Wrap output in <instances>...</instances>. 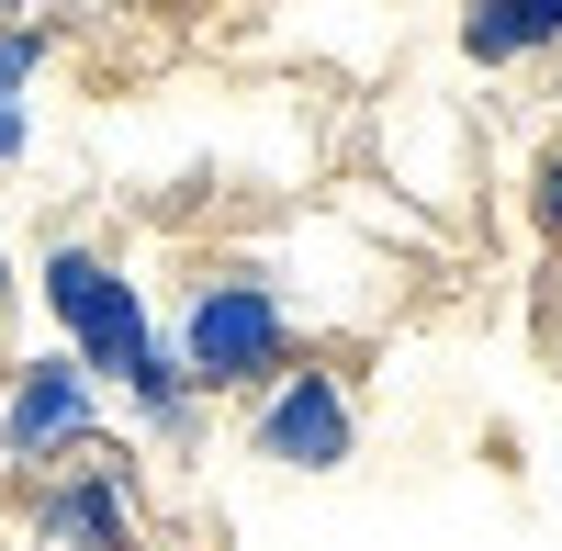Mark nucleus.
I'll use <instances>...</instances> for the list:
<instances>
[{
  "instance_id": "f257e3e1",
  "label": "nucleus",
  "mask_w": 562,
  "mask_h": 551,
  "mask_svg": "<svg viewBox=\"0 0 562 551\" xmlns=\"http://www.w3.org/2000/svg\"><path fill=\"white\" fill-rule=\"evenodd\" d=\"M34 282H45V315L68 327V360H79V372L102 383V394H113V383L135 372V360L158 349V315H147V293H135V270H124L113 248H90V237H57Z\"/></svg>"
},
{
  "instance_id": "f03ea898",
  "label": "nucleus",
  "mask_w": 562,
  "mask_h": 551,
  "mask_svg": "<svg viewBox=\"0 0 562 551\" xmlns=\"http://www.w3.org/2000/svg\"><path fill=\"white\" fill-rule=\"evenodd\" d=\"M180 360H192V383L203 394H259L281 360H304L293 349V304H281L259 270H214V282H192V304H180Z\"/></svg>"
},
{
  "instance_id": "7ed1b4c3",
  "label": "nucleus",
  "mask_w": 562,
  "mask_h": 551,
  "mask_svg": "<svg viewBox=\"0 0 562 551\" xmlns=\"http://www.w3.org/2000/svg\"><path fill=\"white\" fill-rule=\"evenodd\" d=\"M79 450H102V383H90L68 349L12 360V372H0V473L34 484V473L79 462Z\"/></svg>"
},
{
  "instance_id": "20e7f679",
  "label": "nucleus",
  "mask_w": 562,
  "mask_h": 551,
  "mask_svg": "<svg viewBox=\"0 0 562 551\" xmlns=\"http://www.w3.org/2000/svg\"><path fill=\"white\" fill-rule=\"evenodd\" d=\"M248 450L270 473H338L360 450V405H349V372L326 360H281V372L248 394Z\"/></svg>"
},
{
  "instance_id": "39448f33",
  "label": "nucleus",
  "mask_w": 562,
  "mask_h": 551,
  "mask_svg": "<svg viewBox=\"0 0 562 551\" xmlns=\"http://www.w3.org/2000/svg\"><path fill=\"white\" fill-rule=\"evenodd\" d=\"M34 551H135V473L102 450L34 473Z\"/></svg>"
},
{
  "instance_id": "423d86ee",
  "label": "nucleus",
  "mask_w": 562,
  "mask_h": 551,
  "mask_svg": "<svg viewBox=\"0 0 562 551\" xmlns=\"http://www.w3.org/2000/svg\"><path fill=\"white\" fill-rule=\"evenodd\" d=\"M562 45V0H473L461 12V57L473 68H529Z\"/></svg>"
},
{
  "instance_id": "0eeeda50",
  "label": "nucleus",
  "mask_w": 562,
  "mask_h": 551,
  "mask_svg": "<svg viewBox=\"0 0 562 551\" xmlns=\"http://www.w3.org/2000/svg\"><path fill=\"white\" fill-rule=\"evenodd\" d=\"M113 394H124V417L147 428V439H192V428H203V383H192V360H180L169 338H158L147 360H135V372H124Z\"/></svg>"
},
{
  "instance_id": "6e6552de",
  "label": "nucleus",
  "mask_w": 562,
  "mask_h": 551,
  "mask_svg": "<svg viewBox=\"0 0 562 551\" xmlns=\"http://www.w3.org/2000/svg\"><path fill=\"white\" fill-rule=\"evenodd\" d=\"M34 68H45V34H34V23H0V102H23Z\"/></svg>"
},
{
  "instance_id": "1a4fd4ad",
  "label": "nucleus",
  "mask_w": 562,
  "mask_h": 551,
  "mask_svg": "<svg viewBox=\"0 0 562 551\" xmlns=\"http://www.w3.org/2000/svg\"><path fill=\"white\" fill-rule=\"evenodd\" d=\"M540 225L562 237V135H551V158H540Z\"/></svg>"
},
{
  "instance_id": "9d476101",
  "label": "nucleus",
  "mask_w": 562,
  "mask_h": 551,
  "mask_svg": "<svg viewBox=\"0 0 562 551\" xmlns=\"http://www.w3.org/2000/svg\"><path fill=\"white\" fill-rule=\"evenodd\" d=\"M23 135H34V124H23V102H0V169L23 158Z\"/></svg>"
},
{
  "instance_id": "9b49d317",
  "label": "nucleus",
  "mask_w": 562,
  "mask_h": 551,
  "mask_svg": "<svg viewBox=\"0 0 562 551\" xmlns=\"http://www.w3.org/2000/svg\"><path fill=\"white\" fill-rule=\"evenodd\" d=\"M34 12H45V0H0V23H34Z\"/></svg>"
},
{
  "instance_id": "f8f14e48",
  "label": "nucleus",
  "mask_w": 562,
  "mask_h": 551,
  "mask_svg": "<svg viewBox=\"0 0 562 551\" xmlns=\"http://www.w3.org/2000/svg\"><path fill=\"white\" fill-rule=\"evenodd\" d=\"M0 304H12V259H0Z\"/></svg>"
}]
</instances>
